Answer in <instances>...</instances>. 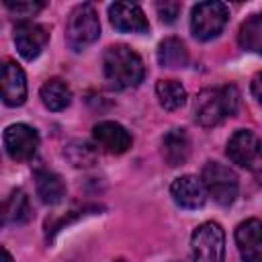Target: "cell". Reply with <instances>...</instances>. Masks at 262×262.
Returning <instances> with one entry per match:
<instances>
[{
	"instance_id": "6da1fadb",
	"label": "cell",
	"mask_w": 262,
	"mask_h": 262,
	"mask_svg": "<svg viewBox=\"0 0 262 262\" xmlns=\"http://www.w3.org/2000/svg\"><path fill=\"white\" fill-rule=\"evenodd\" d=\"M102 74L113 90H127L143 80L145 66L131 47L111 45L102 57Z\"/></svg>"
},
{
	"instance_id": "7a4b0ae2",
	"label": "cell",
	"mask_w": 262,
	"mask_h": 262,
	"mask_svg": "<svg viewBox=\"0 0 262 262\" xmlns=\"http://www.w3.org/2000/svg\"><path fill=\"white\" fill-rule=\"evenodd\" d=\"M239 106V92L233 84L219 88H205L194 98V121L203 127H215L227 117H233Z\"/></svg>"
},
{
	"instance_id": "3957f363",
	"label": "cell",
	"mask_w": 262,
	"mask_h": 262,
	"mask_svg": "<svg viewBox=\"0 0 262 262\" xmlns=\"http://www.w3.org/2000/svg\"><path fill=\"white\" fill-rule=\"evenodd\" d=\"M68 43L72 49L82 51L92 45L100 35V20L92 4H78L68 18Z\"/></svg>"
},
{
	"instance_id": "277c9868",
	"label": "cell",
	"mask_w": 262,
	"mask_h": 262,
	"mask_svg": "<svg viewBox=\"0 0 262 262\" xmlns=\"http://www.w3.org/2000/svg\"><path fill=\"white\" fill-rule=\"evenodd\" d=\"M192 260L190 262H223L225 258V233L219 223L207 221L199 225L190 237Z\"/></svg>"
},
{
	"instance_id": "5b68a950",
	"label": "cell",
	"mask_w": 262,
	"mask_h": 262,
	"mask_svg": "<svg viewBox=\"0 0 262 262\" xmlns=\"http://www.w3.org/2000/svg\"><path fill=\"white\" fill-rule=\"evenodd\" d=\"M201 180L207 188V194L213 196L215 203L227 207L237 196V176L231 168L219 164V162H207L201 174Z\"/></svg>"
},
{
	"instance_id": "8992f818",
	"label": "cell",
	"mask_w": 262,
	"mask_h": 262,
	"mask_svg": "<svg viewBox=\"0 0 262 262\" xmlns=\"http://www.w3.org/2000/svg\"><path fill=\"white\" fill-rule=\"evenodd\" d=\"M229 8L223 2H199L192 8L190 29L192 35L201 41L215 39L227 25Z\"/></svg>"
},
{
	"instance_id": "52a82bcc",
	"label": "cell",
	"mask_w": 262,
	"mask_h": 262,
	"mask_svg": "<svg viewBox=\"0 0 262 262\" xmlns=\"http://www.w3.org/2000/svg\"><path fill=\"white\" fill-rule=\"evenodd\" d=\"M227 156L233 164L256 170L262 164V141L254 131L239 129L227 141Z\"/></svg>"
},
{
	"instance_id": "ba28073f",
	"label": "cell",
	"mask_w": 262,
	"mask_h": 262,
	"mask_svg": "<svg viewBox=\"0 0 262 262\" xmlns=\"http://www.w3.org/2000/svg\"><path fill=\"white\" fill-rule=\"evenodd\" d=\"M39 147V133L25 123H14L4 129V149L14 162H25L35 156Z\"/></svg>"
},
{
	"instance_id": "9c48e42d",
	"label": "cell",
	"mask_w": 262,
	"mask_h": 262,
	"mask_svg": "<svg viewBox=\"0 0 262 262\" xmlns=\"http://www.w3.org/2000/svg\"><path fill=\"white\" fill-rule=\"evenodd\" d=\"M47 41H49V31L39 23L23 20L14 29V45L25 59H35L45 49Z\"/></svg>"
},
{
	"instance_id": "30bf717a",
	"label": "cell",
	"mask_w": 262,
	"mask_h": 262,
	"mask_svg": "<svg viewBox=\"0 0 262 262\" xmlns=\"http://www.w3.org/2000/svg\"><path fill=\"white\" fill-rule=\"evenodd\" d=\"M92 137H94V143L106 154H125L133 143L131 133L121 123H115V121L96 123L92 129Z\"/></svg>"
},
{
	"instance_id": "8fae6325",
	"label": "cell",
	"mask_w": 262,
	"mask_h": 262,
	"mask_svg": "<svg viewBox=\"0 0 262 262\" xmlns=\"http://www.w3.org/2000/svg\"><path fill=\"white\" fill-rule=\"evenodd\" d=\"M235 244L244 262H262V221H242L235 229Z\"/></svg>"
},
{
	"instance_id": "7c38bea8",
	"label": "cell",
	"mask_w": 262,
	"mask_h": 262,
	"mask_svg": "<svg viewBox=\"0 0 262 262\" xmlns=\"http://www.w3.org/2000/svg\"><path fill=\"white\" fill-rule=\"evenodd\" d=\"M111 25L121 33H145L149 29L143 10L133 2H115L108 6Z\"/></svg>"
},
{
	"instance_id": "4fadbf2b",
	"label": "cell",
	"mask_w": 262,
	"mask_h": 262,
	"mask_svg": "<svg viewBox=\"0 0 262 262\" xmlns=\"http://www.w3.org/2000/svg\"><path fill=\"white\" fill-rule=\"evenodd\" d=\"M170 194H172L174 203L184 209H199L207 201V188H205L203 180L192 174H184V176L176 178L170 186Z\"/></svg>"
},
{
	"instance_id": "5bb4252c",
	"label": "cell",
	"mask_w": 262,
	"mask_h": 262,
	"mask_svg": "<svg viewBox=\"0 0 262 262\" xmlns=\"http://www.w3.org/2000/svg\"><path fill=\"white\" fill-rule=\"evenodd\" d=\"M27 98V78L18 63L4 61L2 66V100L6 106H20Z\"/></svg>"
},
{
	"instance_id": "9a60e30c",
	"label": "cell",
	"mask_w": 262,
	"mask_h": 262,
	"mask_svg": "<svg viewBox=\"0 0 262 262\" xmlns=\"http://www.w3.org/2000/svg\"><path fill=\"white\" fill-rule=\"evenodd\" d=\"M190 154V139L184 129H172L162 139V156L168 166H180Z\"/></svg>"
},
{
	"instance_id": "2e32d148",
	"label": "cell",
	"mask_w": 262,
	"mask_h": 262,
	"mask_svg": "<svg viewBox=\"0 0 262 262\" xmlns=\"http://www.w3.org/2000/svg\"><path fill=\"white\" fill-rule=\"evenodd\" d=\"M35 188H37V194L41 196V201L47 205H55L66 196V184H63L61 176L47 168L35 170Z\"/></svg>"
},
{
	"instance_id": "e0dca14e",
	"label": "cell",
	"mask_w": 262,
	"mask_h": 262,
	"mask_svg": "<svg viewBox=\"0 0 262 262\" xmlns=\"http://www.w3.org/2000/svg\"><path fill=\"white\" fill-rule=\"evenodd\" d=\"M31 205H29V196L25 194V190L16 188L8 194V199L4 201V213H2V223L4 225H20L27 223L31 219Z\"/></svg>"
},
{
	"instance_id": "ac0fdd59",
	"label": "cell",
	"mask_w": 262,
	"mask_h": 262,
	"mask_svg": "<svg viewBox=\"0 0 262 262\" xmlns=\"http://www.w3.org/2000/svg\"><path fill=\"white\" fill-rule=\"evenodd\" d=\"M158 61L162 68H184L188 63V49L178 37H166L158 45Z\"/></svg>"
},
{
	"instance_id": "d6986e66",
	"label": "cell",
	"mask_w": 262,
	"mask_h": 262,
	"mask_svg": "<svg viewBox=\"0 0 262 262\" xmlns=\"http://www.w3.org/2000/svg\"><path fill=\"white\" fill-rule=\"evenodd\" d=\"M41 100L49 111H63L72 102V90L63 80L51 78L41 86Z\"/></svg>"
},
{
	"instance_id": "ffe728a7",
	"label": "cell",
	"mask_w": 262,
	"mask_h": 262,
	"mask_svg": "<svg viewBox=\"0 0 262 262\" xmlns=\"http://www.w3.org/2000/svg\"><path fill=\"white\" fill-rule=\"evenodd\" d=\"M237 39L246 51L262 53V12L252 14L250 18H246L242 23Z\"/></svg>"
},
{
	"instance_id": "44dd1931",
	"label": "cell",
	"mask_w": 262,
	"mask_h": 262,
	"mask_svg": "<svg viewBox=\"0 0 262 262\" xmlns=\"http://www.w3.org/2000/svg\"><path fill=\"white\" fill-rule=\"evenodd\" d=\"M156 94L166 111H176L186 102V90L178 80H160L156 84Z\"/></svg>"
},
{
	"instance_id": "7402d4cb",
	"label": "cell",
	"mask_w": 262,
	"mask_h": 262,
	"mask_svg": "<svg viewBox=\"0 0 262 262\" xmlns=\"http://www.w3.org/2000/svg\"><path fill=\"white\" fill-rule=\"evenodd\" d=\"M63 156L70 160L72 166H76V168H88V166H92L96 162V147L90 141L74 139V141H70L66 145Z\"/></svg>"
},
{
	"instance_id": "603a6c76",
	"label": "cell",
	"mask_w": 262,
	"mask_h": 262,
	"mask_svg": "<svg viewBox=\"0 0 262 262\" xmlns=\"http://www.w3.org/2000/svg\"><path fill=\"white\" fill-rule=\"evenodd\" d=\"M43 6H45L43 2H16V4H14V2H6V8H8L12 14L23 16V18L37 14V12H39Z\"/></svg>"
},
{
	"instance_id": "cb8c5ba5",
	"label": "cell",
	"mask_w": 262,
	"mask_h": 262,
	"mask_svg": "<svg viewBox=\"0 0 262 262\" xmlns=\"http://www.w3.org/2000/svg\"><path fill=\"white\" fill-rule=\"evenodd\" d=\"M156 10L164 23H174L176 16L180 14V4L178 2H158Z\"/></svg>"
},
{
	"instance_id": "d4e9b609",
	"label": "cell",
	"mask_w": 262,
	"mask_h": 262,
	"mask_svg": "<svg viewBox=\"0 0 262 262\" xmlns=\"http://www.w3.org/2000/svg\"><path fill=\"white\" fill-rule=\"evenodd\" d=\"M252 94H254V98L262 104V72H258V74L252 78Z\"/></svg>"
},
{
	"instance_id": "484cf974",
	"label": "cell",
	"mask_w": 262,
	"mask_h": 262,
	"mask_svg": "<svg viewBox=\"0 0 262 262\" xmlns=\"http://www.w3.org/2000/svg\"><path fill=\"white\" fill-rule=\"evenodd\" d=\"M2 262H12V256H10V252L6 248H2Z\"/></svg>"
},
{
	"instance_id": "4316f807",
	"label": "cell",
	"mask_w": 262,
	"mask_h": 262,
	"mask_svg": "<svg viewBox=\"0 0 262 262\" xmlns=\"http://www.w3.org/2000/svg\"><path fill=\"white\" fill-rule=\"evenodd\" d=\"M256 176H258V182L262 184V164H260V166L256 168Z\"/></svg>"
},
{
	"instance_id": "83f0119b",
	"label": "cell",
	"mask_w": 262,
	"mask_h": 262,
	"mask_svg": "<svg viewBox=\"0 0 262 262\" xmlns=\"http://www.w3.org/2000/svg\"><path fill=\"white\" fill-rule=\"evenodd\" d=\"M117 262H125V260H117Z\"/></svg>"
}]
</instances>
